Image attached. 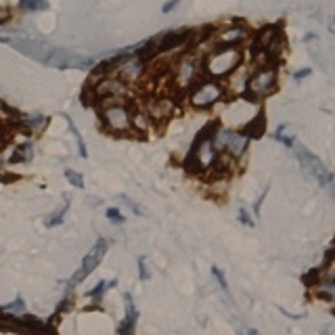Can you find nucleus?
I'll return each mask as SVG.
<instances>
[{"mask_svg":"<svg viewBox=\"0 0 335 335\" xmlns=\"http://www.w3.org/2000/svg\"><path fill=\"white\" fill-rule=\"evenodd\" d=\"M138 272H141V281H147V278L151 276L149 270H147V264H145V258H143V256L138 258Z\"/></svg>","mask_w":335,"mask_h":335,"instance_id":"nucleus-31","label":"nucleus"},{"mask_svg":"<svg viewBox=\"0 0 335 335\" xmlns=\"http://www.w3.org/2000/svg\"><path fill=\"white\" fill-rule=\"evenodd\" d=\"M212 274H214V278L218 281V285L227 291V289H229V285H227V276H225V272H222L218 266H212Z\"/></svg>","mask_w":335,"mask_h":335,"instance_id":"nucleus-30","label":"nucleus"},{"mask_svg":"<svg viewBox=\"0 0 335 335\" xmlns=\"http://www.w3.org/2000/svg\"><path fill=\"white\" fill-rule=\"evenodd\" d=\"M308 76H310V69H302V72H296V74H293V80L300 82L302 78H308Z\"/></svg>","mask_w":335,"mask_h":335,"instance_id":"nucleus-35","label":"nucleus"},{"mask_svg":"<svg viewBox=\"0 0 335 335\" xmlns=\"http://www.w3.org/2000/svg\"><path fill=\"white\" fill-rule=\"evenodd\" d=\"M103 122L109 130L114 132H126L132 128V114L124 103H116L103 109Z\"/></svg>","mask_w":335,"mask_h":335,"instance_id":"nucleus-7","label":"nucleus"},{"mask_svg":"<svg viewBox=\"0 0 335 335\" xmlns=\"http://www.w3.org/2000/svg\"><path fill=\"white\" fill-rule=\"evenodd\" d=\"M107 218H109V222H114V225H124V216L120 214V209L118 207H109L107 209Z\"/></svg>","mask_w":335,"mask_h":335,"instance_id":"nucleus-28","label":"nucleus"},{"mask_svg":"<svg viewBox=\"0 0 335 335\" xmlns=\"http://www.w3.org/2000/svg\"><path fill=\"white\" fill-rule=\"evenodd\" d=\"M214 161H216V149L212 145V134L203 132L197 138V143L193 145L191 155L187 159V165H189V170L197 172V170H205V167H209Z\"/></svg>","mask_w":335,"mask_h":335,"instance_id":"nucleus-1","label":"nucleus"},{"mask_svg":"<svg viewBox=\"0 0 335 335\" xmlns=\"http://www.w3.org/2000/svg\"><path fill=\"white\" fill-rule=\"evenodd\" d=\"M197 74H199V61L193 59V57H185L180 61V65L176 67V80H178V84H183V86L191 84L197 78Z\"/></svg>","mask_w":335,"mask_h":335,"instance_id":"nucleus-12","label":"nucleus"},{"mask_svg":"<svg viewBox=\"0 0 335 335\" xmlns=\"http://www.w3.org/2000/svg\"><path fill=\"white\" fill-rule=\"evenodd\" d=\"M124 90H126V86L122 84V80H114V78H109V80H101V82L92 88V92H94V99H107V96L122 94Z\"/></svg>","mask_w":335,"mask_h":335,"instance_id":"nucleus-13","label":"nucleus"},{"mask_svg":"<svg viewBox=\"0 0 335 335\" xmlns=\"http://www.w3.org/2000/svg\"><path fill=\"white\" fill-rule=\"evenodd\" d=\"M32 155H34V147H32L30 143H25V145H21V147L15 149V153H13L11 161H13V163H17V161H30Z\"/></svg>","mask_w":335,"mask_h":335,"instance_id":"nucleus-17","label":"nucleus"},{"mask_svg":"<svg viewBox=\"0 0 335 335\" xmlns=\"http://www.w3.org/2000/svg\"><path fill=\"white\" fill-rule=\"evenodd\" d=\"M105 251H107V241L105 239H99L94 243V247L88 251L86 256H84V260H82V266H80V270L72 276V281L69 283H80V281H84V278H86L96 266H99V262L103 260V256H105Z\"/></svg>","mask_w":335,"mask_h":335,"instance_id":"nucleus-8","label":"nucleus"},{"mask_svg":"<svg viewBox=\"0 0 335 335\" xmlns=\"http://www.w3.org/2000/svg\"><path fill=\"white\" fill-rule=\"evenodd\" d=\"M23 310H25V302L21 298H17L15 302H11L9 306L3 308V312H19V314H23Z\"/></svg>","mask_w":335,"mask_h":335,"instance_id":"nucleus-26","label":"nucleus"},{"mask_svg":"<svg viewBox=\"0 0 335 335\" xmlns=\"http://www.w3.org/2000/svg\"><path fill=\"white\" fill-rule=\"evenodd\" d=\"M67 126H69V128H72V132H74V136H76V143H78V149H80V157H84V159H86V157H88V153H86V145H84V141H82V136H80L78 128L74 126L72 118H67Z\"/></svg>","mask_w":335,"mask_h":335,"instance_id":"nucleus-24","label":"nucleus"},{"mask_svg":"<svg viewBox=\"0 0 335 335\" xmlns=\"http://www.w3.org/2000/svg\"><path fill=\"white\" fill-rule=\"evenodd\" d=\"M65 178H67L76 189H82V187H84V178H82V174H78L76 170H69V167H67V170H65Z\"/></svg>","mask_w":335,"mask_h":335,"instance_id":"nucleus-25","label":"nucleus"},{"mask_svg":"<svg viewBox=\"0 0 335 335\" xmlns=\"http://www.w3.org/2000/svg\"><path fill=\"white\" fill-rule=\"evenodd\" d=\"M247 141L249 138L241 132H233V130H216V134H212V145L216 151H227L231 157L239 159L245 149H247Z\"/></svg>","mask_w":335,"mask_h":335,"instance_id":"nucleus-2","label":"nucleus"},{"mask_svg":"<svg viewBox=\"0 0 335 335\" xmlns=\"http://www.w3.org/2000/svg\"><path fill=\"white\" fill-rule=\"evenodd\" d=\"M247 335H260L256 329H247Z\"/></svg>","mask_w":335,"mask_h":335,"instance_id":"nucleus-37","label":"nucleus"},{"mask_svg":"<svg viewBox=\"0 0 335 335\" xmlns=\"http://www.w3.org/2000/svg\"><path fill=\"white\" fill-rule=\"evenodd\" d=\"M178 5H180V0H170V3H165V5L161 7V11H163V13H170V11H174Z\"/></svg>","mask_w":335,"mask_h":335,"instance_id":"nucleus-34","label":"nucleus"},{"mask_svg":"<svg viewBox=\"0 0 335 335\" xmlns=\"http://www.w3.org/2000/svg\"><path fill=\"white\" fill-rule=\"evenodd\" d=\"M239 220L243 222V225H247V227H254V220H251V218H249V214L245 212V209H243V207L239 209Z\"/></svg>","mask_w":335,"mask_h":335,"instance_id":"nucleus-32","label":"nucleus"},{"mask_svg":"<svg viewBox=\"0 0 335 335\" xmlns=\"http://www.w3.org/2000/svg\"><path fill=\"white\" fill-rule=\"evenodd\" d=\"M276 88V72L272 67H264L247 80V94L251 99H262Z\"/></svg>","mask_w":335,"mask_h":335,"instance_id":"nucleus-4","label":"nucleus"},{"mask_svg":"<svg viewBox=\"0 0 335 335\" xmlns=\"http://www.w3.org/2000/svg\"><path fill=\"white\" fill-rule=\"evenodd\" d=\"M116 285H118V281H116V278H111V281H101V283L96 285L94 289H90V291H88V296H90V298H99V296H103V293H105L107 289L116 287Z\"/></svg>","mask_w":335,"mask_h":335,"instance_id":"nucleus-23","label":"nucleus"},{"mask_svg":"<svg viewBox=\"0 0 335 335\" xmlns=\"http://www.w3.org/2000/svg\"><path fill=\"white\" fill-rule=\"evenodd\" d=\"M19 7L23 11H46L48 3L46 0H19Z\"/></svg>","mask_w":335,"mask_h":335,"instance_id":"nucleus-20","label":"nucleus"},{"mask_svg":"<svg viewBox=\"0 0 335 335\" xmlns=\"http://www.w3.org/2000/svg\"><path fill=\"white\" fill-rule=\"evenodd\" d=\"M44 65L57 67V69H84V67L92 65V59L78 54L74 50H67V48H52L50 57L46 59Z\"/></svg>","mask_w":335,"mask_h":335,"instance_id":"nucleus-5","label":"nucleus"},{"mask_svg":"<svg viewBox=\"0 0 335 335\" xmlns=\"http://www.w3.org/2000/svg\"><path fill=\"white\" fill-rule=\"evenodd\" d=\"M245 36H247V34H245L243 27L235 25V27H229V30H225V32L220 34V42H222L225 46H237Z\"/></svg>","mask_w":335,"mask_h":335,"instance_id":"nucleus-16","label":"nucleus"},{"mask_svg":"<svg viewBox=\"0 0 335 335\" xmlns=\"http://www.w3.org/2000/svg\"><path fill=\"white\" fill-rule=\"evenodd\" d=\"M296 157H298V161L302 163V167L306 172H308L314 180H318L320 185H329L331 180H333V176L327 172V167L323 165V161H320L314 153H310L306 147H302V145H298L296 147Z\"/></svg>","mask_w":335,"mask_h":335,"instance_id":"nucleus-6","label":"nucleus"},{"mask_svg":"<svg viewBox=\"0 0 335 335\" xmlns=\"http://www.w3.org/2000/svg\"><path fill=\"white\" fill-rule=\"evenodd\" d=\"M264 132V120H262V116H258L256 120L251 118V122H249V126H247V132H245V136L249 138V136H260Z\"/></svg>","mask_w":335,"mask_h":335,"instance_id":"nucleus-21","label":"nucleus"},{"mask_svg":"<svg viewBox=\"0 0 335 335\" xmlns=\"http://www.w3.org/2000/svg\"><path fill=\"white\" fill-rule=\"evenodd\" d=\"M124 300H126V320L118 327L120 335H130L134 325H136V318H138V310L136 306L132 304V296L130 293H124Z\"/></svg>","mask_w":335,"mask_h":335,"instance_id":"nucleus-15","label":"nucleus"},{"mask_svg":"<svg viewBox=\"0 0 335 335\" xmlns=\"http://www.w3.org/2000/svg\"><path fill=\"white\" fill-rule=\"evenodd\" d=\"M118 201H120L122 205L128 207L132 214H136V216H145V209H143L141 205H138L136 201H132V199L128 197V195H124V193H122V195H118Z\"/></svg>","mask_w":335,"mask_h":335,"instance_id":"nucleus-19","label":"nucleus"},{"mask_svg":"<svg viewBox=\"0 0 335 335\" xmlns=\"http://www.w3.org/2000/svg\"><path fill=\"white\" fill-rule=\"evenodd\" d=\"M191 34H193V32H172V34H163L153 52H167V50H174L176 46L183 44L185 40H189Z\"/></svg>","mask_w":335,"mask_h":335,"instance_id":"nucleus-14","label":"nucleus"},{"mask_svg":"<svg viewBox=\"0 0 335 335\" xmlns=\"http://www.w3.org/2000/svg\"><path fill=\"white\" fill-rule=\"evenodd\" d=\"M30 128H40V126H44V122H46V118L44 116H40V114H34V116H27L25 120H23Z\"/></svg>","mask_w":335,"mask_h":335,"instance_id":"nucleus-27","label":"nucleus"},{"mask_svg":"<svg viewBox=\"0 0 335 335\" xmlns=\"http://www.w3.org/2000/svg\"><path fill=\"white\" fill-rule=\"evenodd\" d=\"M272 136H274V138H276V141L281 143V145H285V147H293V138H291L289 134H283V126H281V128H278V130H276Z\"/></svg>","mask_w":335,"mask_h":335,"instance_id":"nucleus-29","label":"nucleus"},{"mask_svg":"<svg viewBox=\"0 0 335 335\" xmlns=\"http://www.w3.org/2000/svg\"><path fill=\"white\" fill-rule=\"evenodd\" d=\"M9 42L13 44V48L23 52L25 57H32L40 63H46V59L52 52V46L44 44V42H40V40H9Z\"/></svg>","mask_w":335,"mask_h":335,"instance_id":"nucleus-10","label":"nucleus"},{"mask_svg":"<svg viewBox=\"0 0 335 335\" xmlns=\"http://www.w3.org/2000/svg\"><path fill=\"white\" fill-rule=\"evenodd\" d=\"M67 209H69V201H65V203H63V207H59V209H57V212H54L52 216H48V218L44 220V227H48V229H50V227H59L61 222L65 220Z\"/></svg>","mask_w":335,"mask_h":335,"instance_id":"nucleus-18","label":"nucleus"},{"mask_svg":"<svg viewBox=\"0 0 335 335\" xmlns=\"http://www.w3.org/2000/svg\"><path fill=\"white\" fill-rule=\"evenodd\" d=\"M151 114L155 118H167V116H170V103H167L165 99L155 101V105L151 107Z\"/></svg>","mask_w":335,"mask_h":335,"instance_id":"nucleus-22","label":"nucleus"},{"mask_svg":"<svg viewBox=\"0 0 335 335\" xmlns=\"http://www.w3.org/2000/svg\"><path fill=\"white\" fill-rule=\"evenodd\" d=\"M222 96V88L216 82H199L191 92V103L195 107H209Z\"/></svg>","mask_w":335,"mask_h":335,"instance_id":"nucleus-9","label":"nucleus"},{"mask_svg":"<svg viewBox=\"0 0 335 335\" xmlns=\"http://www.w3.org/2000/svg\"><path fill=\"white\" fill-rule=\"evenodd\" d=\"M278 312H281V314H285V316H289V318H293V320H300V318H302L300 314H291V312H287L285 308H278Z\"/></svg>","mask_w":335,"mask_h":335,"instance_id":"nucleus-36","label":"nucleus"},{"mask_svg":"<svg viewBox=\"0 0 335 335\" xmlns=\"http://www.w3.org/2000/svg\"><path fill=\"white\" fill-rule=\"evenodd\" d=\"M0 42H9V40L7 38H0Z\"/></svg>","mask_w":335,"mask_h":335,"instance_id":"nucleus-38","label":"nucleus"},{"mask_svg":"<svg viewBox=\"0 0 335 335\" xmlns=\"http://www.w3.org/2000/svg\"><path fill=\"white\" fill-rule=\"evenodd\" d=\"M237 63H239V50H237V46H225L209 57L205 67L212 78H222V76L231 74L237 67Z\"/></svg>","mask_w":335,"mask_h":335,"instance_id":"nucleus-3","label":"nucleus"},{"mask_svg":"<svg viewBox=\"0 0 335 335\" xmlns=\"http://www.w3.org/2000/svg\"><path fill=\"white\" fill-rule=\"evenodd\" d=\"M118 74L124 82H136L145 74V59L141 54H134L130 59H122V63L118 65Z\"/></svg>","mask_w":335,"mask_h":335,"instance_id":"nucleus-11","label":"nucleus"},{"mask_svg":"<svg viewBox=\"0 0 335 335\" xmlns=\"http://www.w3.org/2000/svg\"><path fill=\"white\" fill-rule=\"evenodd\" d=\"M266 195H268V189H264V191H262V195L258 197V201H256V214H260L262 203H264V199H266Z\"/></svg>","mask_w":335,"mask_h":335,"instance_id":"nucleus-33","label":"nucleus"}]
</instances>
